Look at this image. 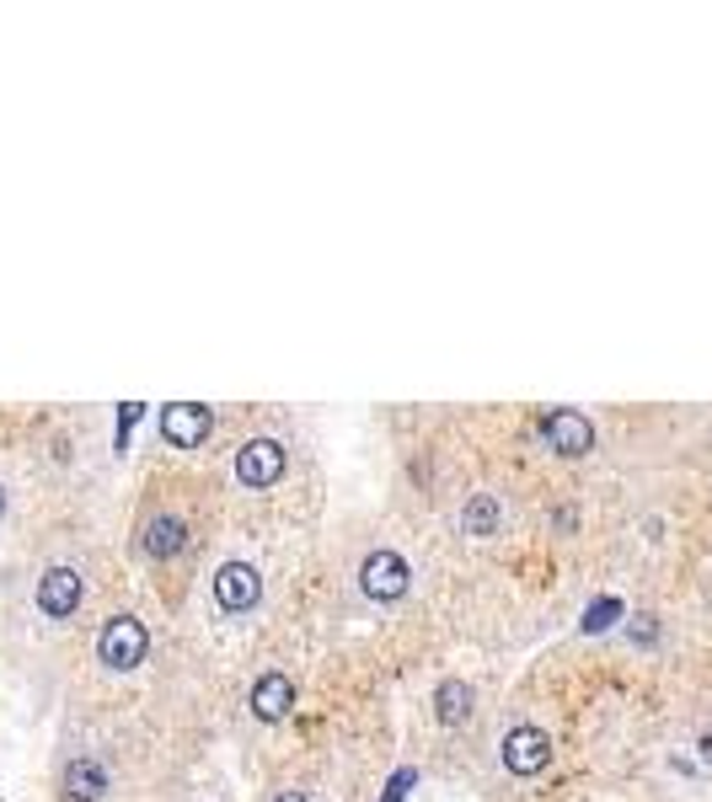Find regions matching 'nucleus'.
Listing matches in <instances>:
<instances>
[{
	"label": "nucleus",
	"mask_w": 712,
	"mask_h": 802,
	"mask_svg": "<svg viewBox=\"0 0 712 802\" xmlns=\"http://www.w3.org/2000/svg\"><path fill=\"white\" fill-rule=\"evenodd\" d=\"M145 653H150V631L134 616H113L102 626V637H97V658H102L108 669H139Z\"/></svg>",
	"instance_id": "f257e3e1"
},
{
	"label": "nucleus",
	"mask_w": 712,
	"mask_h": 802,
	"mask_svg": "<svg viewBox=\"0 0 712 802\" xmlns=\"http://www.w3.org/2000/svg\"><path fill=\"white\" fill-rule=\"evenodd\" d=\"M262 600V572L253 562H225L220 572H214V605L225 610V616H242V610H253Z\"/></svg>",
	"instance_id": "f03ea898"
},
{
	"label": "nucleus",
	"mask_w": 712,
	"mask_h": 802,
	"mask_svg": "<svg viewBox=\"0 0 712 802\" xmlns=\"http://www.w3.org/2000/svg\"><path fill=\"white\" fill-rule=\"evenodd\" d=\"M547 765H552V733H541L530 723L504 733V770L510 776H541Z\"/></svg>",
	"instance_id": "7ed1b4c3"
},
{
	"label": "nucleus",
	"mask_w": 712,
	"mask_h": 802,
	"mask_svg": "<svg viewBox=\"0 0 712 802\" xmlns=\"http://www.w3.org/2000/svg\"><path fill=\"white\" fill-rule=\"evenodd\" d=\"M541 433H547V444L557 449V455H568V460H579L594 449V423L584 418L579 407H557V412H547L541 418Z\"/></svg>",
	"instance_id": "20e7f679"
},
{
	"label": "nucleus",
	"mask_w": 712,
	"mask_h": 802,
	"mask_svg": "<svg viewBox=\"0 0 712 802\" xmlns=\"http://www.w3.org/2000/svg\"><path fill=\"white\" fill-rule=\"evenodd\" d=\"M407 562L396 552H370L365 556V567H359V589L370 594V600H381V605H391V600H402L407 594Z\"/></svg>",
	"instance_id": "39448f33"
},
{
	"label": "nucleus",
	"mask_w": 712,
	"mask_h": 802,
	"mask_svg": "<svg viewBox=\"0 0 712 802\" xmlns=\"http://www.w3.org/2000/svg\"><path fill=\"white\" fill-rule=\"evenodd\" d=\"M209 429H214V412L204 402H172L161 412V439L177 444V449H198L209 439Z\"/></svg>",
	"instance_id": "423d86ee"
},
{
	"label": "nucleus",
	"mask_w": 712,
	"mask_h": 802,
	"mask_svg": "<svg viewBox=\"0 0 712 802\" xmlns=\"http://www.w3.org/2000/svg\"><path fill=\"white\" fill-rule=\"evenodd\" d=\"M236 477L247 488H273L284 477V444L279 439H247L236 449Z\"/></svg>",
	"instance_id": "0eeeda50"
},
{
	"label": "nucleus",
	"mask_w": 712,
	"mask_h": 802,
	"mask_svg": "<svg viewBox=\"0 0 712 802\" xmlns=\"http://www.w3.org/2000/svg\"><path fill=\"white\" fill-rule=\"evenodd\" d=\"M81 594H86V583H81V572H75V567H49V572L38 578V610H44L49 620L75 616Z\"/></svg>",
	"instance_id": "6e6552de"
},
{
	"label": "nucleus",
	"mask_w": 712,
	"mask_h": 802,
	"mask_svg": "<svg viewBox=\"0 0 712 802\" xmlns=\"http://www.w3.org/2000/svg\"><path fill=\"white\" fill-rule=\"evenodd\" d=\"M290 706H295L290 675H262L258 684H253V717H258V723H284Z\"/></svg>",
	"instance_id": "1a4fd4ad"
},
{
	"label": "nucleus",
	"mask_w": 712,
	"mask_h": 802,
	"mask_svg": "<svg viewBox=\"0 0 712 802\" xmlns=\"http://www.w3.org/2000/svg\"><path fill=\"white\" fill-rule=\"evenodd\" d=\"M183 546H188V525H183L177 514H156V519L145 525V552L156 556V562L177 556Z\"/></svg>",
	"instance_id": "9d476101"
},
{
	"label": "nucleus",
	"mask_w": 712,
	"mask_h": 802,
	"mask_svg": "<svg viewBox=\"0 0 712 802\" xmlns=\"http://www.w3.org/2000/svg\"><path fill=\"white\" fill-rule=\"evenodd\" d=\"M108 792V770L97 760H70L65 765V798L70 802H97Z\"/></svg>",
	"instance_id": "9b49d317"
},
{
	"label": "nucleus",
	"mask_w": 712,
	"mask_h": 802,
	"mask_svg": "<svg viewBox=\"0 0 712 802\" xmlns=\"http://www.w3.org/2000/svg\"><path fill=\"white\" fill-rule=\"evenodd\" d=\"M434 712H440L445 728H461V723L471 717V684H466V679H440V690H434Z\"/></svg>",
	"instance_id": "f8f14e48"
},
{
	"label": "nucleus",
	"mask_w": 712,
	"mask_h": 802,
	"mask_svg": "<svg viewBox=\"0 0 712 802\" xmlns=\"http://www.w3.org/2000/svg\"><path fill=\"white\" fill-rule=\"evenodd\" d=\"M461 530H466V535H493V530H499V497L493 493L471 497L466 514H461Z\"/></svg>",
	"instance_id": "ddd939ff"
},
{
	"label": "nucleus",
	"mask_w": 712,
	"mask_h": 802,
	"mask_svg": "<svg viewBox=\"0 0 712 802\" xmlns=\"http://www.w3.org/2000/svg\"><path fill=\"white\" fill-rule=\"evenodd\" d=\"M627 616V605L616 600V594H600L589 610H584V620H579V631H589V637H600V631H611L616 620Z\"/></svg>",
	"instance_id": "4468645a"
},
{
	"label": "nucleus",
	"mask_w": 712,
	"mask_h": 802,
	"mask_svg": "<svg viewBox=\"0 0 712 802\" xmlns=\"http://www.w3.org/2000/svg\"><path fill=\"white\" fill-rule=\"evenodd\" d=\"M139 412H145L139 402H124V412H119V433H113V444H119V449H130V433H134V423H139Z\"/></svg>",
	"instance_id": "2eb2a0df"
},
{
	"label": "nucleus",
	"mask_w": 712,
	"mask_h": 802,
	"mask_svg": "<svg viewBox=\"0 0 712 802\" xmlns=\"http://www.w3.org/2000/svg\"><path fill=\"white\" fill-rule=\"evenodd\" d=\"M413 781H418V770H396V776H391V787H386V798H381V802H402Z\"/></svg>",
	"instance_id": "dca6fc26"
},
{
	"label": "nucleus",
	"mask_w": 712,
	"mask_h": 802,
	"mask_svg": "<svg viewBox=\"0 0 712 802\" xmlns=\"http://www.w3.org/2000/svg\"><path fill=\"white\" fill-rule=\"evenodd\" d=\"M627 637H633V642H643V647H648V642L659 637V626H653V616H638L633 626H627Z\"/></svg>",
	"instance_id": "f3484780"
},
{
	"label": "nucleus",
	"mask_w": 712,
	"mask_h": 802,
	"mask_svg": "<svg viewBox=\"0 0 712 802\" xmlns=\"http://www.w3.org/2000/svg\"><path fill=\"white\" fill-rule=\"evenodd\" d=\"M697 749H702V760H708V765H712V728H708V733H702V739H697Z\"/></svg>",
	"instance_id": "a211bd4d"
},
{
	"label": "nucleus",
	"mask_w": 712,
	"mask_h": 802,
	"mask_svg": "<svg viewBox=\"0 0 712 802\" xmlns=\"http://www.w3.org/2000/svg\"><path fill=\"white\" fill-rule=\"evenodd\" d=\"M273 802H306V792H279Z\"/></svg>",
	"instance_id": "6ab92c4d"
},
{
	"label": "nucleus",
	"mask_w": 712,
	"mask_h": 802,
	"mask_svg": "<svg viewBox=\"0 0 712 802\" xmlns=\"http://www.w3.org/2000/svg\"><path fill=\"white\" fill-rule=\"evenodd\" d=\"M0 514H5V488H0Z\"/></svg>",
	"instance_id": "aec40b11"
}]
</instances>
